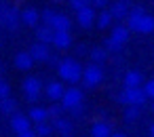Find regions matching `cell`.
<instances>
[{
    "instance_id": "obj_1",
    "label": "cell",
    "mask_w": 154,
    "mask_h": 137,
    "mask_svg": "<svg viewBox=\"0 0 154 137\" xmlns=\"http://www.w3.org/2000/svg\"><path fill=\"white\" fill-rule=\"evenodd\" d=\"M57 74L61 76L63 82H70V84H76L80 78H82V65L76 61V59H61L57 63Z\"/></svg>"
},
{
    "instance_id": "obj_2",
    "label": "cell",
    "mask_w": 154,
    "mask_h": 137,
    "mask_svg": "<svg viewBox=\"0 0 154 137\" xmlns=\"http://www.w3.org/2000/svg\"><path fill=\"white\" fill-rule=\"evenodd\" d=\"M0 28H7L9 32L19 28V9L9 0H0Z\"/></svg>"
},
{
    "instance_id": "obj_3",
    "label": "cell",
    "mask_w": 154,
    "mask_h": 137,
    "mask_svg": "<svg viewBox=\"0 0 154 137\" xmlns=\"http://www.w3.org/2000/svg\"><path fill=\"white\" fill-rule=\"evenodd\" d=\"M82 84L87 87V89H91V87H97L101 80H103V70H101V65H95V63H91V65H87V68H82Z\"/></svg>"
},
{
    "instance_id": "obj_4",
    "label": "cell",
    "mask_w": 154,
    "mask_h": 137,
    "mask_svg": "<svg viewBox=\"0 0 154 137\" xmlns=\"http://www.w3.org/2000/svg\"><path fill=\"white\" fill-rule=\"evenodd\" d=\"M23 93H26V99H28L30 103L38 101V97H40V93H42V80H40L38 76H28V78L23 80Z\"/></svg>"
},
{
    "instance_id": "obj_5",
    "label": "cell",
    "mask_w": 154,
    "mask_h": 137,
    "mask_svg": "<svg viewBox=\"0 0 154 137\" xmlns=\"http://www.w3.org/2000/svg\"><path fill=\"white\" fill-rule=\"evenodd\" d=\"M78 103H82V91H80L78 87L66 89L63 95H61V99H59V105H61L63 110H70V108H74V105H78Z\"/></svg>"
},
{
    "instance_id": "obj_6",
    "label": "cell",
    "mask_w": 154,
    "mask_h": 137,
    "mask_svg": "<svg viewBox=\"0 0 154 137\" xmlns=\"http://www.w3.org/2000/svg\"><path fill=\"white\" fill-rule=\"evenodd\" d=\"M146 15V11H143V7L141 5H133L131 9H129V13H127V17H125V28L129 30V34L131 32H137L139 30V19Z\"/></svg>"
},
{
    "instance_id": "obj_7",
    "label": "cell",
    "mask_w": 154,
    "mask_h": 137,
    "mask_svg": "<svg viewBox=\"0 0 154 137\" xmlns=\"http://www.w3.org/2000/svg\"><path fill=\"white\" fill-rule=\"evenodd\" d=\"M120 93H122L125 105H137V108H141V105L146 103V97H143V93H141V87H139V89H122Z\"/></svg>"
},
{
    "instance_id": "obj_8",
    "label": "cell",
    "mask_w": 154,
    "mask_h": 137,
    "mask_svg": "<svg viewBox=\"0 0 154 137\" xmlns=\"http://www.w3.org/2000/svg\"><path fill=\"white\" fill-rule=\"evenodd\" d=\"M19 21H21L23 26H28V28H36V26L40 23V13H38L34 7H28V9H23V11L19 13Z\"/></svg>"
},
{
    "instance_id": "obj_9",
    "label": "cell",
    "mask_w": 154,
    "mask_h": 137,
    "mask_svg": "<svg viewBox=\"0 0 154 137\" xmlns=\"http://www.w3.org/2000/svg\"><path fill=\"white\" fill-rule=\"evenodd\" d=\"M76 23H78L80 28H85V30L93 28V26H95V11H93L91 7L78 11V13H76Z\"/></svg>"
},
{
    "instance_id": "obj_10",
    "label": "cell",
    "mask_w": 154,
    "mask_h": 137,
    "mask_svg": "<svg viewBox=\"0 0 154 137\" xmlns=\"http://www.w3.org/2000/svg\"><path fill=\"white\" fill-rule=\"evenodd\" d=\"M28 53H30L32 61H49V57H51L49 47H47V44H42V42H34V44H32V49H30Z\"/></svg>"
},
{
    "instance_id": "obj_11",
    "label": "cell",
    "mask_w": 154,
    "mask_h": 137,
    "mask_svg": "<svg viewBox=\"0 0 154 137\" xmlns=\"http://www.w3.org/2000/svg\"><path fill=\"white\" fill-rule=\"evenodd\" d=\"M11 129H13L15 133H23V131H28V129H32V126H30V120H28L26 114L15 112V114L11 116Z\"/></svg>"
},
{
    "instance_id": "obj_12",
    "label": "cell",
    "mask_w": 154,
    "mask_h": 137,
    "mask_svg": "<svg viewBox=\"0 0 154 137\" xmlns=\"http://www.w3.org/2000/svg\"><path fill=\"white\" fill-rule=\"evenodd\" d=\"M53 131H57L61 137H70L72 135V131H74V126H72V122L68 120V118H63V116H59V118H55L53 120Z\"/></svg>"
},
{
    "instance_id": "obj_13",
    "label": "cell",
    "mask_w": 154,
    "mask_h": 137,
    "mask_svg": "<svg viewBox=\"0 0 154 137\" xmlns=\"http://www.w3.org/2000/svg\"><path fill=\"white\" fill-rule=\"evenodd\" d=\"M106 11L110 13V17H112V19H118V21H122V19L127 17V13H129V9L120 2V0H114V2H110Z\"/></svg>"
},
{
    "instance_id": "obj_14",
    "label": "cell",
    "mask_w": 154,
    "mask_h": 137,
    "mask_svg": "<svg viewBox=\"0 0 154 137\" xmlns=\"http://www.w3.org/2000/svg\"><path fill=\"white\" fill-rule=\"evenodd\" d=\"M72 28V19L68 15H61V13H55V19L51 23V30L53 32H70Z\"/></svg>"
},
{
    "instance_id": "obj_15",
    "label": "cell",
    "mask_w": 154,
    "mask_h": 137,
    "mask_svg": "<svg viewBox=\"0 0 154 137\" xmlns=\"http://www.w3.org/2000/svg\"><path fill=\"white\" fill-rule=\"evenodd\" d=\"M53 44H55V49H59V51L70 49V47H72V34H70V32H53Z\"/></svg>"
},
{
    "instance_id": "obj_16",
    "label": "cell",
    "mask_w": 154,
    "mask_h": 137,
    "mask_svg": "<svg viewBox=\"0 0 154 137\" xmlns=\"http://www.w3.org/2000/svg\"><path fill=\"white\" fill-rule=\"evenodd\" d=\"M143 84V74L137 70H131L125 74V89H139Z\"/></svg>"
},
{
    "instance_id": "obj_17",
    "label": "cell",
    "mask_w": 154,
    "mask_h": 137,
    "mask_svg": "<svg viewBox=\"0 0 154 137\" xmlns=\"http://www.w3.org/2000/svg\"><path fill=\"white\" fill-rule=\"evenodd\" d=\"M63 84L61 82H49L47 87H45V95L53 101V103H57L59 99H61V95H63Z\"/></svg>"
},
{
    "instance_id": "obj_18",
    "label": "cell",
    "mask_w": 154,
    "mask_h": 137,
    "mask_svg": "<svg viewBox=\"0 0 154 137\" xmlns=\"http://www.w3.org/2000/svg\"><path fill=\"white\" fill-rule=\"evenodd\" d=\"M91 135L93 137H110L112 135V124L106 122V120H97L91 126Z\"/></svg>"
},
{
    "instance_id": "obj_19",
    "label": "cell",
    "mask_w": 154,
    "mask_h": 137,
    "mask_svg": "<svg viewBox=\"0 0 154 137\" xmlns=\"http://www.w3.org/2000/svg\"><path fill=\"white\" fill-rule=\"evenodd\" d=\"M32 65H34V61H32V57H30V53H28V51H19V53L15 55V68H17V70L28 72Z\"/></svg>"
},
{
    "instance_id": "obj_20",
    "label": "cell",
    "mask_w": 154,
    "mask_h": 137,
    "mask_svg": "<svg viewBox=\"0 0 154 137\" xmlns=\"http://www.w3.org/2000/svg\"><path fill=\"white\" fill-rule=\"evenodd\" d=\"M114 42H118L120 47H125V42L129 40V30L125 26H114L112 28V36H110Z\"/></svg>"
},
{
    "instance_id": "obj_21",
    "label": "cell",
    "mask_w": 154,
    "mask_h": 137,
    "mask_svg": "<svg viewBox=\"0 0 154 137\" xmlns=\"http://www.w3.org/2000/svg\"><path fill=\"white\" fill-rule=\"evenodd\" d=\"M28 120H30V122H45V120H47V108L32 105L30 112H28Z\"/></svg>"
},
{
    "instance_id": "obj_22",
    "label": "cell",
    "mask_w": 154,
    "mask_h": 137,
    "mask_svg": "<svg viewBox=\"0 0 154 137\" xmlns=\"http://www.w3.org/2000/svg\"><path fill=\"white\" fill-rule=\"evenodd\" d=\"M36 38H38V42L49 47V42H53V30L47 26H36Z\"/></svg>"
},
{
    "instance_id": "obj_23",
    "label": "cell",
    "mask_w": 154,
    "mask_h": 137,
    "mask_svg": "<svg viewBox=\"0 0 154 137\" xmlns=\"http://www.w3.org/2000/svg\"><path fill=\"white\" fill-rule=\"evenodd\" d=\"M17 112V101L13 97H5L0 99V114H7V116H13Z\"/></svg>"
},
{
    "instance_id": "obj_24",
    "label": "cell",
    "mask_w": 154,
    "mask_h": 137,
    "mask_svg": "<svg viewBox=\"0 0 154 137\" xmlns=\"http://www.w3.org/2000/svg\"><path fill=\"white\" fill-rule=\"evenodd\" d=\"M137 32H141V34H152L154 32V17L152 15H143L141 19H139V30Z\"/></svg>"
},
{
    "instance_id": "obj_25",
    "label": "cell",
    "mask_w": 154,
    "mask_h": 137,
    "mask_svg": "<svg viewBox=\"0 0 154 137\" xmlns=\"http://www.w3.org/2000/svg\"><path fill=\"white\" fill-rule=\"evenodd\" d=\"M89 57L93 59V63H95V65H101V63L108 59V53L103 51V47H95V49H91V51H89Z\"/></svg>"
},
{
    "instance_id": "obj_26",
    "label": "cell",
    "mask_w": 154,
    "mask_h": 137,
    "mask_svg": "<svg viewBox=\"0 0 154 137\" xmlns=\"http://www.w3.org/2000/svg\"><path fill=\"white\" fill-rule=\"evenodd\" d=\"M110 23H112V17H110V13L103 9L99 15H95V26L99 28V30H106V28H110Z\"/></svg>"
},
{
    "instance_id": "obj_27",
    "label": "cell",
    "mask_w": 154,
    "mask_h": 137,
    "mask_svg": "<svg viewBox=\"0 0 154 137\" xmlns=\"http://www.w3.org/2000/svg\"><path fill=\"white\" fill-rule=\"evenodd\" d=\"M32 131L36 133V137H49L53 133V126L45 120V122H36V129H32Z\"/></svg>"
},
{
    "instance_id": "obj_28",
    "label": "cell",
    "mask_w": 154,
    "mask_h": 137,
    "mask_svg": "<svg viewBox=\"0 0 154 137\" xmlns=\"http://www.w3.org/2000/svg\"><path fill=\"white\" fill-rule=\"evenodd\" d=\"M53 19H55V11H53V9H45V11L40 13V21H42V26L51 28Z\"/></svg>"
},
{
    "instance_id": "obj_29",
    "label": "cell",
    "mask_w": 154,
    "mask_h": 137,
    "mask_svg": "<svg viewBox=\"0 0 154 137\" xmlns=\"http://www.w3.org/2000/svg\"><path fill=\"white\" fill-rule=\"evenodd\" d=\"M139 118V108L137 105H129L127 110H125V120L127 122H133V120H137Z\"/></svg>"
},
{
    "instance_id": "obj_30",
    "label": "cell",
    "mask_w": 154,
    "mask_h": 137,
    "mask_svg": "<svg viewBox=\"0 0 154 137\" xmlns=\"http://www.w3.org/2000/svg\"><path fill=\"white\" fill-rule=\"evenodd\" d=\"M141 93H143L146 99L154 97V80H143V84H141Z\"/></svg>"
},
{
    "instance_id": "obj_31",
    "label": "cell",
    "mask_w": 154,
    "mask_h": 137,
    "mask_svg": "<svg viewBox=\"0 0 154 137\" xmlns=\"http://www.w3.org/2000/svg\"><path fill=\"white\" fill-rule=\"evenodd\" d=\"M61 112H63V108H61L59 103H53L51 108H47V118H53V120H55V118L61 116Z\"/></svg>"
},
{
    "instance_id": "obj_32",
    "label": "cell",
    "mask_w": 154,
    "mask_h": 137,
    "mask_svg": "<svg viewBox=\"0 0 154 137\" xmlns=\"http://www.w3.org/2000/svg\"><path fill=\"white\" fill-rule=\"evenodd\" d=\"M5 97H11V84L0 74V99H5Z\"/></svg>"
},
{
    "instance_id": "obj_33",
    "label": "cell",
    "mask_w": 154,
    "mask_h": 137,
    "mask_svg": "<svg viewBox=\"0 0 154 137\" xmlns=\"http://www.w3.org/2000/svg\"><path fill=\"white\" fill-rule=\"evenodd\" d=\"M70 7L78 13V11H82V9H89L91 7V0H70Z\"/></svg>"
},
{
    "instance_id": "obj_34",
    "label": "cell",
    "mask_w": 154,
    "mask_h": 137,
    "mask_svg": "<svg viewBox=\"0 0 154 137\" xmlns=\"http://www.w3.org/2000/svg\"><path fill=\"white\" fill-rule=\"evenodd\" d=\"M120 49H122V47H120L118 42H114L112 38H106V40H103V51H106V53H108V51L116 53V51H120Z\"/></svg>"
},
{
    "instance_id": "obj_35",
    "label": "cell",
    "mask_w": 154,
    "mask_h": 137,
    "mask_svg": "<svg viewBox=\"0 0 154 137\" xmlns=\"http://www.w3.org/2000/svg\"><path fill=\"white\" fill-rule=\"evenodd\" d=\"M108 5H110V0H91V9L95 7V9H108Z\"/></svg>"
},
{
    "instance_id": "obj_36",
    "label": "cell",
    "mask_w": 154,
    "mask_h": 137,
    "mask_svg": "<svg viewBox=\"0 0 154 137\" xmlns=\"http://www.w3.org/2000/svg\"><path fill=\"white\" fill-rule=\"evenodd\" d=\"M70 116H74V118L82 116V103H78V105H74V108H70Z\"/></svg>"
},
{
    "instance_id": "obj_37",
    "label": "cell",
    "mask_w": 154,
    "mask_h": 137,
    "mask_svg": "<svg viewBox=\"0 0 154 137\" xmlns=\"http://www.w3.org/2000/svg\"><path fill=\"white\" fill-rule=\"evenodd\" d=\"M17 137H36V133H34L32 129H28V131H23V133H17Z\"/></svg>"
},
{
    "instance_id": "obj_38",
    "label": "cell",
    "mask_w": 154,
    "mask_h": 137,
    "mask_svg": "<svg viewBox=\"0 0 154 137\" xmlns=\"http://www.w3.org/2000/svg\"><path fill=\"white\" fill-rule=\"evenodd\" d=\"M85 53H87V47H85V44H78V47H76V55L80 57V55H85Z\"/></svg>"
},
{
    "instance_id": "obj_39",
    "label": "cell",
    "mask_w": 154,
    "mask_h": 137,
    "mask_svg": "<svg viewBox=\"0 0 154 137\" xmlns=\"http://www.w3.org/2000/svg\"><path fill=\"white\" fill-rule=\"evenodd\" d=\"M49 61H51L53 65H57V63H59V57H57V55H53V57H49Z\"/></svg>"
},
{
    "instance_id": "obj_40",
    "label": "cell",
    "mask_w": 154,
    "mask_h": 137,
    "mask_svg": "<svg viewBox=\"0 0 154 137\" xmlns=\"http://www.w3.org/2000/svg\"><path fill=\"white\" fill-rule=\"evenodd\" d=\"M120 2H122L127 9H131V7H133V0H120Z\"/></svg>"
},
{
    "instance_id": "obj_41",
    "label": "cell",
    "mask_w": 154,
    "mask_h": 137,
    "mask_svg": "<svg viewBox=\"0 0 154 137\" xmlns=\"http://www.w3.org/2000/svg\"><path fill=\"white\" fill-rule=\"evenodd\" d=\"M110 137H125V133H112Z\"/></svg>"
},
{
    "instance_id": "obj_42",
    "label": "cell",
    "mask_w": 154,
    "mask_h": 137,
    "mask_svg": "<svg viewBox=\"0 0 154 137\" xmlns=\"http://www.w3.org/2000/svg\"><path fill=\"white\" fill-rule=\"evenodd\" d=\"M2 70H5V63H2V61H0V72H2Z\"/></svg>"
},
{
    "instance_id": "obj_43",
    "label": "cell",
    "mask_w": 154,
    "mask_h": 137,
    "mask_svg": "<svg viewBox=\"0 0 154 137\" xmlns=\"http://www.w3.org/2000/svg\"><path fill=\"white\" fill-rule=\"evenodd\" d=\"M53 2H61V0H53Z\"/></svg>"
},
{
    "instance_id": "obj_44",
    "label": "cell",
    "mask_w": 154,
    "mask_h": 137,
    "mask_svg": "<svg viewBox=\"0 0 154 137\" xmlns=\"http://www.w3.org/2000/svg\"><path fill=\"white\" fill-rule=\"evenodd\" d=\"M0 30H2V28H0Z\"/></svg>"
}]
</instances>
